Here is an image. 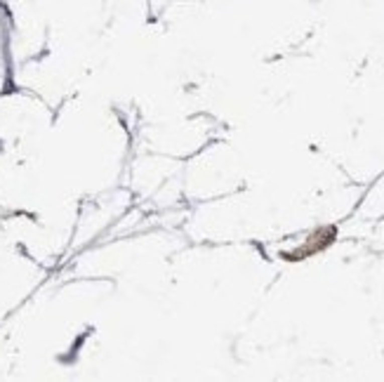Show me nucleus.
Here are the masks:
<instances>
[]
</instances>
